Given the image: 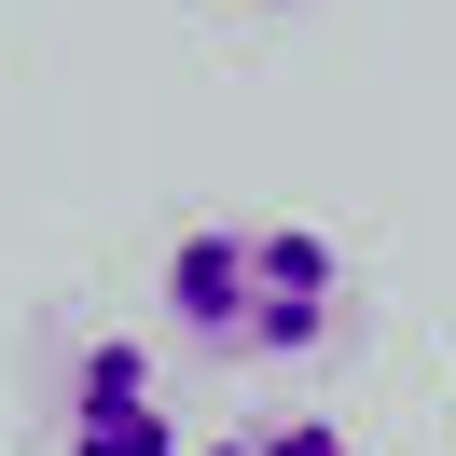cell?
<instances>
[{"label": "cell", "instance_id": "cell-2", "mask_svg": "<svg viewBox=\"0 0 456 456\" xmlns=\"http://www.w3.org/2000/svg\"><path fill=\"white\" fill-rule=\"evenodd\" d=\"M69 456H180V415H167L152 346H125V332L84 346V373H69Z\"/></svg>", "mask_w": 456, "mask_h": 456}, {"label": "cell", "instance_id": "cell-1", "mask_svg": "<svg viewBox=\"0 0 456 456\" xmlns=\"http://www.w3.org/2000/svg\"><path fill=\"white\" fill-rule=\"evenodd\" d=\"M167 305L222 360H318L346 332V263L318 222H194L167 249Z\"/></svg>", "mask_w": 456, "mask_h": 456}, {"label": "cell", "instance_id": "cell-3", "mask_svg": "<svg viewBox=\"0 0 456 456\" xmlns=\"http://www.w3.org/2000/svg\"><path fill=\"white\" fill-rule=\"evenodd\" d=\"M208 456H360V443H346L332 415H263V428H222Z\"/></svg>", "mask_w": 456, "mask_h": 456}]
</instances>
